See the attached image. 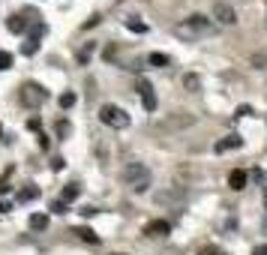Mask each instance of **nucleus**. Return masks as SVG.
<instances>
[{
    "label": "nucleus",
    "instance_id": "1",
    "mask_svg": "<svg viewBox=\"0 0 267 255\" xmlns=\"http://www.w3.org/2000/svg\"><path fill=\"white\" fill-rule=\"evenodd\" d=\"M213 18H207V15H201V12H192L183 24H177V33L180 36H189V39H195L201 33H213Z\"/></svg>",
    "mask_w": 267,
    "mask_h": 255
},
{
    "label": "nucleus",
    "instance_id": "2",
    "mask_svg": "<svg viewBox=\"0 0 267 255\" xmlns=\"http://www.w3.org/2000/svg\"><path fill=\"white\" fill-rule=\"evenodd\" d=\"M123 180H126L135 192H144L150 186V171H147V165H141V162H129V165L123 168Z\"/></svg>",
    "mask_w": 267,
    "mask_h": 255
},
{
    "label": "nucleus",
    "instance_id": "3",
    "mask_svg": "<svg viewBox=\"0 0 267 255\" xmlns=\"http://www.w3.org/2000/svg\"><path fill=\"white\" fill-rule=\"evenodd\" d=\"M99 120L105 123V126H111V129H126L129 126V114H126L123 108H117V105H102Z\"/></svg>",
    "mask_w": 267,
    "mask_h": 255
},
{
    "label": "nucleus",
    "instance_id": "4",
    "mask_svg": "<svg viewBox=\"0 0 267 255\" xmlns=\"http://www.w3.org/2000/svg\"><path fill=\"white\" fill-rule=\"evenodd\" d=\"M45 99H48V90L39 87V84H34V81L21 87V105H27V108H39Z\"/></svg>",
    "mask_w": 267,
    "mask_h": 255
},
{
    "label": "nucleus",
    "instance_id": "5",
    "mask_svg": "<svg viewBox=\"0 0 267 255\" xmlns=\"http://www.w3.org/2000/svg\"><path fill=\"white\" fill-rule=\"evenodd\" d=\"M210 18H213V24L231 27V24H237V9H234V6H228V3H213Z\"/></svg>",
    "mask_w": 267,
    "mask_h": 255
},
{
    "label": "nucleus",
    "instance_id": "6",
    "mask_svg": "<svg viewBox=\"0 0 267 255\" xmlns=\"http://www.w3.org/2000/svg\"><path fill=\"white\" fill-rule=\"evenodd\" d=\"M156 201H159V204H171L174 210H180V207L186 204V189H183V186H177V189L156 192Z\"/></svg>",
    "mask_w": 267,
    "mask_h": 255
},
{
    "label": "nucleus",
    "instance_id": "7",
    "mask_svg": "<svg viewBox=\"0 0 267 255\" xmlns=\"http://www.w3.org/2000/svg\"><path fill=\"white\" fill-rule=\"evenodd\" d=\"M138 96H141V105H144L147 111H156V105H159V102H156V90H153V84H150L147 78L138 81Z\"/></svg>",
    "mask_w": 267,
    "mask_h": 255
},
{
    "label": "nucleus",
    "instance_id": "8",
    "mask_svg": "<svg viewBox=\"0 0 267 255\" xmlns=\"http://www.w3.org/2000/svg\"><path fill=\"white\" fill-rule=\"evenodd\" d=\"M168 231H171V222H165V219H153V222L144 225V234H147V237H165Z\"/></svg>",
    "mask_w": 267,
    "mask_h": 255
},
{
    "label": "nucleus",
    "instance_id": "9",
    "mask_svg": "<svg viewBox=\"0 0 267 255\" xmlns=\"http://www.w3.org/2000/svg\"><path fill=\"white\" fill-rule=\"evenodd\" d=\"M240 144H243V138H240L237 132H231V135H225V138H219V141H216V153H228V150L240 147Z\"/></svg>",
    "mask_w": 267,
    "mask_h": 255
},
{
    "label": "nucleus",
    "instance_id": "10",
    "mask_svg": "<svg viewBox=\"0 0 267 255\" xmlns=\"http://www.w3.org/2000/svg\"><path fill=\"white\" fill-rule=\"evenodd\" d=\"M246 180H249V174H246V171H240V168H234L231 174H228V186H231L234 192L243 189V186H246Z\"/></svg>",
    "mask_w": 267,
    "mask_h": 255
},
{
    "label": "nucleus",
    "instance_id": "11",
    "mask_svg": "<svg viewBox=\"0 0 267 255\" xmlns=\"http://www.w3.org/2000/svg\"><path fill=\"white\" fill-rule=\"evenodd\" d=\"M6 27L12 33H24L27 27H30V18H21V15H12L9 21H6Z\"/></svg>",
    "mask_w": 267,
    "mask_h": 255
},
{
    "label": "nucleus",
    "instance_id": "12",
    "mask_svg": "<svg viewBox=\"0 0 267 255\" xmlns=\"http://www.w3.org/2000/svg\"><path fill=\"white\" fill-rule=\"evenodd\" d=\"M75 234H78V237H81L84 243H93V246L99 243V234H96L93 228H87V225H78V228H75Z\"/></svg>",
    "mask_w": 267,
    "mask_h": 255
},
{
    "label": "nucleus",
    "instance_id": "13",
    "mask_svg": "<svg viewBox=\"0 0 267 255\" xmlns=\"http://www.w3.org/2000/svg\"><path fill=\"white\" fill-rule=\"evenodd\" d=\"M34 198H39V186L27 183L24 189H18V204H27V201H34Z\"/></svg>",
    "mask_w": 267,
    "mask_h": 255
},
{
    "label": "nucleus",
    "instance_id": "14",
    "mask_svg": "<svg viewBox=\"0 0 267 255\" xmlns=\"http://www.w3.org/2000/svg\"><path fill=\"white\" fill-rule=\"evenodd\" d=\"M183 87L192 90V93H198L201 90V78L195 75V72H186V75H183Z\"/></svg>",
    "mask_w": 267,
    "mask_h": 255
},
{
    "label": "nucleus",
    "instance_id": "15",
    "mask_svg": "<svg viewBox=\"0 0 267 255\" xmlns=\"http://www.w3.org/2000/svg\"><path fill=\"white\" fill-rule=\"evenodd\" d=\"M27 30H30L27 39H36V42H39V39L45 36V21H39V18H36V21H30V27H27Z\"/></svg>",
    "mask_w": 267,
    "mask_h": 255
},
{
    "label": "nucleus",
    "instance_id": "16",
    "mask_svg": "<svg viewBox=\"0 0 267 255\" xmlns=\"http://www.w3.org/2000/svg\"><path fill=\"white\" fill-rule=\"evenodd\" d=\"M48 228V216L45 213H34L30 216V231H45Z\"/></svg>",
    "mask_w": 267,
    "mask_h": 255
},
{
    "label": "nucleus",
    "instance_id": "17",
    "mask_svg": "<svg viewBox=\"0 0 267 255\" xmlns=\"http://www.w3.org/2000/svg\"><path fill=\"white\" fill-rule=\"evenodd\" d=\"M78 195H81V186H78V183H66V186H63V201H75V198H78Z\"/></svg>",
    "mask_w": 267,
    "mask_h": 255
},
{
    "label": "nucleus",
    "instance_id": "18",
    "mask_svg": "<svg viewBox=\"0 0 267 255\" xmlns=\"http://www.w3.org/2000/svg\"><path fill=\"white\" fill-rule=\"evenodd\" d=\"M57 102H60V108H72V105L78 102V96L72 93V90H66V93H60V99H57Z\"/></svg>",
    "mask_w": 267,
    "mask_h": 255
},
{
    "label": "nucleus",
    "instance_id": "19",
    "mask_svg": "<svg viewBox=\"0 0 267 255\" xmlns=\"http://www.w3.org/2000/svg\"><path fill=\"white\" fill-rule=\"evenodd\" d=\"M147 60H150L153 66H168V63H171V57H168V54H159V51H153Z\"/></svg>",
    "mask_w": 267,
    "mask_h": 255
},
{
    "label": "nucleus",
    "instance_id": "20",
    "mask_svg": "<svg viewBox=\"0 0 267 255\" xmlns=\"http://www.w3.org/2000/svg\"><path fill=\"white\" fill-rule=\"evenodd\" d=\"M126 27H129L132 33H147V24L138 21V18H126Z\"/></svg>",
    "mask_w": 267,
    "mask_h": 255
},
{
    "label": "nucleus",
    "instance_id": "21",
    "mask_svg": "<svg viewBox=\"0 0 267 255\" xmlns=\"http://www.w3.org/2000/svg\"><path fill=\"white\" fill-rule=\"evenodd\" d=\"M36 51H39V42H36V39H27L24 48H21V54H27V57H34Z\"/></svg>",
    "mask_w": 267,
    "mask_h": 255
},
{
    "label": "nucleus",
    "instance_id": "22",
    "mask_svg": "<svg viewBox=\"0 0 267 255\" xmlns=\"http://www.w3.org/2000/svg\"><path fill=\"white\" fill-rule=\"evenodd\" d=\"M69 132H72V129H69L66 120H57V135H60V138H69Z\"/></svg>",
    "mask_w": 267,
    "mask_h": 255
},
{
    "label": "nucleus",
    "instance_id": "23",
    "mask_svg": "<svg viewBox=\"0 0 267 255\" xmlns=\"http://www.w3.org/2000/svg\"><path fill=\"white\" fill-rule=\"evenodd\" d=\"M0 69H12V54L0 51Z\"/></svg>",
    "mask_w": 267,
    "mask_h": 255
},
{
    "label": "nucleus",
    "instance_id": "24",
    "mask_svg": "<svg viewBox=\"0 0 267 255\" xmlns=\"http://www.w3.org/2000/svg\"><path fill=\"white\" fill-rule=\"evenodd\" d=\"M51 210H54V213H69V207H66V201H63V198H60V201H54V204H51Z\"/></svg>",
    "mask_w": 267,
    "mask_h": 255
},
{
    "label": "nucleus",
    "instance_id": "25",
    "mask_svg": "<svg viewBox=\"0 0 267 255\" xmlns=\"http://www.w3.org/2000/svg\"><path fill=\"white\" fill-rule=\"evenodd\" d=\"M198 255H225V252H222L219 246H204V249H201Z\"/></svg>",
    "mask_w": 267,
    "mask_h": 255
},
{
    "label": "nucleus",
    "instance_id": "26",
    "mask_svg": "<svg viewBox=\"0 0 267 255\" xmlns=\"http://www.w3.org/2000/svg\"><path fill=\"white\" fill-rule=\"evenodd\" d=\"M234 114H237V117H249V114H252V105H240Z\"/></svg>",
    "mask_w": 267,
    "mask_h": 255
},
{
    "label": "nucleus",
    "instance_id": "27",
    "mask_svg": "<svg viewBox=\"0 0 267 255\" xmlns=\"http://www.w3.org/2000/svg\"><path fill=\"white\" fill-rule=\"evenodd\" d=\"M39 147H42V150H48V147H51V141H48V135H45V132L39 135Z\"/></svg>",
    "mask_w": 267,
    "mask_h": 255
},
{
    "label": "nucleus",
    "instance_id": "28",
    "mask_svg": "<svg viewBox=\"0 0 267 255\" xmlns=\"http://www.w3.org/2000/svg\"><path fill=\"white\" fill-rule=\"evenodd\" d=\"M51 168H54V171H60V168H63V160H60V156H54V160H51Z\"/></svg>",
    "mask_w": 267,
    "mask_h": 255
},
{
    "label": "nucleus",
    "instance_id": "29",
    "mask_svg": "<svg viewBox=\"0 0 267 255\" xmlns=\"http://www.w3.org/2000/svg\"><path fill=\"white\" fill-rule=\"evenodd\" d=\"M27 129H34L36 132V129H39V117H30V120H27Z\"/></svg>",
    "mask_w": 267,
    "mask_h": 255
},
{
    "label": "nucleus",
    "instance_id": "30",
    "mask_svg": "<svg viewBox=\"0 0 267 255\" xmlns=\"http://www.w3.org/2000/svg\"><path fill=\"white\" fill-rule=\"evenodd\" d=\"M252 255H267V243H264V246H255V249H252Z\"/></svg>",
    "mask_w": 267,
    "mask_h": 255
},
{
    "label": "nucleus",
    "instance_id": "31",
    "mask_svg": "<svg viewBox=\"0 0 267 255\" xmlns=\"http://www.w3.org/2000/svg\"><path fill=\"white\" fill-rule=\"evenodd\" d=\"M3 192H9V183H6V177H0V195Z\"/></svg>",
    "mask_w": 267,
    "mask_h": 255
},
{
    "label": "nucleus",
    "instance_id": "32",
    "mask_svg": "<svg viewBox=\"0 0 267 255\" xmlns=\"http://www.w3.org/2000/svg\"><path fill=\"white\" fill-rule=\"evenodd\" d=\"M0 213H9V204H6V201H0Z\"/></svg>",
    "mask_w": 267,
    "mask_h": 255
},
{
    "label": "nucleus",
    "instance_id": "33",
    "mask_svg": "<svg viewBox=\"0 0 267 255\" xmlns=\"http://www.w3.org/2000/svg\"><path fill=\"white\" fill-rule=\"evenodd\" d=\"M264 207H267V192H264Z\"/></svg>",
    "mask_w": 267,
    "mask_h": 255
},
{
    "label": "nucleus",
    "instance_id": "34",
    "mask_svg": "<svg viewBox=\"0 0 267 255\" xmlns=\"http://www.w3.org/2000/svg\"><path fill=\"white\" fill-rule=\"evenodd\" d=\"M0 135H3V126H0Z\"/></svg>",
    "mask_w": 267,
    "mask_h": 255
},
{
    "label": "nucleus",
    "instance_id": "35",
    "mask_svg": "<svg viewBox=\"0 0 267 255\" xmlns=\"http://www.w3.org/2000/svg\"><path fill=\"white\" fill-rule=\"evenodd\" d=\"M114 255H123V252H114Z\"/></svg>",
    "mask_w": 267,
    "mask_h": 255
}]
</instances>
